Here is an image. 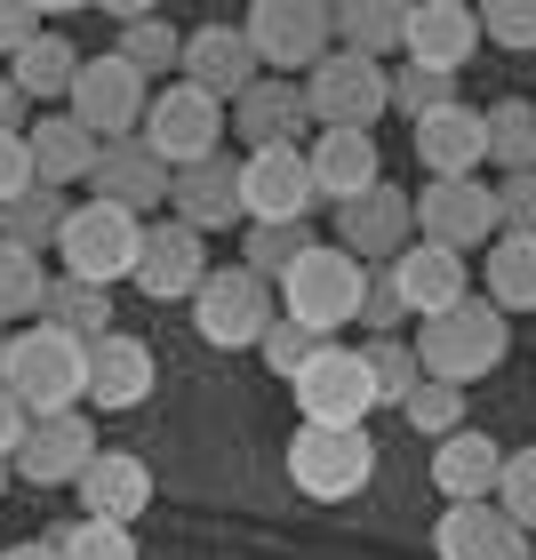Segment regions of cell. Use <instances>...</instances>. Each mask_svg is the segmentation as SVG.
Masks as SVG:
<instances>
[{
  "instance_id": "cell-21",
  "label": "cell",
  "mask_w": 536,
  "mask_h": 560,
  "mask_svg": "<svg viewBox=\"0 0 536 560\" xmlns=\"http://www.w3.org/2000/svg\"><path fill=\"white\" fill-rule=\"evenodd\" d=\"M185 81L209 89L217 105H241V96L257 89V48H248L241 24H200V33H185Z\"/></svg>"
},
{
  "instance_id": "cell-4",
  "label": "cell",
  "mask_w": 536,
  "mask_h": 560,
  "mask_svg": "<svg viewBox=\"0 0 536 560\" xmlns=\"http://www.w3.org/2000/svg\"><path fill=\"white\" fill-rule=\"evenodd\" d=\"M361 296H369V265L345 257V248H313V257L280 280V320L313 328V337L328 345L345 320H361Z\"/></svg>"
},
{
  "instance_id": "cell-37",
  "label": "cell",
  "mask_w": 536,
  "mask_h": 560,
  "mask_svg": "<svg viewBox=\"0 0 536 560\" xmlns=\"http://www.w3.org/2000/svg\"><path fill=\"white\" fill-rule=\"evenodd\" d=\"M489 161L504 176L536 168V96H504V105H489Z\"/></svg>"
},
{
  "instance_id": "cell-8",
  "label": "cell",
  "mask_w": 536,
  "mask_h": 560,
  "mask_svg": "<svg viewBox=\"0 0 536 560\" xmlns=\"http://www.w3.org/2000/svg\"><path fill=\"white\" fill-rule=\"evenodd\" d=\"M65 113L81 120L96 144H129V137H144V113H152L144 72L120 57V48H105V57H89V65H81V81H72Z\"/></svg>"
},
{
  "instance_id": "cell-23",
  "label": "cell",
  "mask_w": 536,
  "mask_h": 560,
  "mask_svg": "<svg viewBox=\"0 0 536 560\" xmlns=\"http://www.w3.org/2000/svg\"><path fill=\"white\" fill-rule=\"evenodd\" d=\"M313 185H321V200H337V209L369 200L376 185H385V152H376V137H361V129H321L313 137Z\"/></svg>"
},
{
  "instance_id": "cell-19",
  "label": "cell",
  "mask_w": 536,
  "mask_h": 560,
  "mask_svg": "<svg viewBox=\"0 0 536 560\" xmlns=\"http://www.w3.org/2000/svg\"><path fill=\"white\" fill-rule=\"evenodd\" d=\"M432 552L441 560H536L528 528L504 513V504H441V528H432Z\"/></svg>"
},
{
  "instance_id": "cell-35",
  "label": "cell",
  "mask_w": 536,
  "mask_h": 560,
  "mask_svg": "<svg viewBox=\"0 0 536 560\" xmlns=\"http://www.w3.org/2000/svg\"><path fill=\"white\" fill-rule=\"evenodd\" d=\"M48 328H65V337H81V345H96V337H113V296L105 289H89V280H57L48 289V313H40Z\"/></svg>"
},
{
  "instance_id": "cell-24",
  "label": "cell",
  "mask_w": 536,
  "mask_h": 560,
  "mask_svg": "<svg viewBox=\"0 0 536 560\" xmlns=\"http://www.w3.org/2000/svg\"><path fill=\"white\" fill-rule=\"evenodd\" d=\"M144 504H152V465L129 448H105L96 465L81 472V513L89 521H120V528H137L144 521Z\"/></svg>"
},
{
  "instance_id": "cell-42",
  "label": "cell",
  "mask_w": 536,
  "mask_h": 560,
  "mask_svg": "<svg viewBox=\"0 0 536 560\" xmlns=\"http://www.w3.org/2000/svg\"><path fill=\"white\" fill-rule=\"evenodd\" d=\"M400 417L417 424V432H432V448H441L448 432H465V393H456V385H432V376H424V385H417V400H408Z\"/></svg>"
},
{
  "instance_id": "cell-51",
  "label": "cell",
  "mask_w": 536,
  "mask_h": 560,
  "mask_svg": "<svg viewBox=\"0 0 536 560\" xmlns=\"http://www.w3.org/2000/svg\"><path fill=\"white\" fill-rule=\"evenodd\" d=\"M16 120H24V89L9 81V72H0V137H24Z\"/></svg>"
},
{
  "instance_id": "cell-26",
  "label": "cell",
  "mask_w": 536,
  "mask_h": 560,
  "mask_svg": "<svg viewBox=\"0 0 536 560\" xmlns=\"http://www.w3.org/2000/svg\"><path fill=\"white\" fill-rule=\"evenodd\" d=\"M393 280H400V296H408V313H417V320H441V313H456V304L473 296L465 257H456V248H432V241L408 248V257L393 265Z\"/></svg>"
},
{
  "instance_id": "cell-39",
  "label": "cell",
  "mask_w": 536,
  "mask_h": 560,
  "mask_svg": "<svg viewBox=\"0 0 536 560\" xmlns=\"http://www.w3.org/2000/svg\"><path fill=\"white\" fill-rule=\"evenodd\" d=\"M369 385H376V409H408V400H417V385H424L417 345L376 337V345H369Z\"/></svg>"
},
{
  "instance_id": "cell-7",
  "label": "cell",
  "mask_w": 536,
  "mask_h": 560,
  "mask_svg": "<svg viewBox=\"0 0 536 560\" xmlns=\"http://www.w3.org/2000/svg\"><path fill=\"white\" fill-rule=\"evenodd\" d=\"M304 105H313L321 129H361L376 137V120L393 113V72L376 57H352V48H328L313 65V81H304Z\"/></svg>"
},
{
  "instance_id": "cell-3",
  "label": "cell",
  "mask_w": 536,
  "mask_h": 560,
  "mask_svg": "<svg viewBox=\"0 0 536 560\" xmlns=\"http://www.w3.org/2000/svg\"><path fill=\"white\" fill-rule=\"evenodd\" d=\"M144 233L152 224L137 209H113V200H81L65 224V241H57V257H65V280H89V289H113V280H137L144 265Z\"/></svg>"
},
{
  "instance_id": "cell-1",
  "label": "cell",
  "mask_w": 536,
  "mask_h": 560,
  "mask_svg": "<svg viewBox=\"0 0 536 560\" xmlns=\"http://www.w3.org/2000/svg\"><path fill=\"white\" fill-rule=\"evenodd\" d=\"M0 385H9L33 417H65V409H81L89 400V345L81 337H65V328H16L9 337V361H0Z\"/></svg>"
},
{
  "instance_id": "cell-47",
  "label": "cell",
  "mask_w": 536,
  "mask_h": 560,
  "mask_svg": "<svg viewBox=\"0 0 536 560\" xmlns=\"http://www.w3.org/2000/svg\"><path fill=\"white\" fill-rule=\"evenodd\" d=\"M497 217H504V233L536 241V168H528V176H504V185H497Z\"/></svg>"
},
{
  "instance_id": "cell-18",
  "label": "cell",
  "mask_w": 536,
  "mask_h": 560,
  "mask_svg": "<svg viewBox=\"0 0 536 560\" xmlns=\"http://www.w3.org/2000/svg\"><path fill=\"white\" fill-rule=\"evenodd\" d=\"M168 209H176V224H193V233H233V224H248V200H241V161H233V152H209V161L176 168Z\"/></svg>"
},
{
  "instance_id": "cell-16",
  "label": "cell",
  "mask_w": 536,
  "mask_h": 560,
  "mask_svg": "<svg viewBox=\"0 0 536 560\" xmlns=\"http://www.w3.org/2000/svg\"><path fill=\"white\" fill-rule=\"evenodd\" d=\"M209 233H193V224H152L144 233V265H137V289L161 296V304H193L200 289H209Z\"/></svg>"
},
{
  "instance_id": "cell-5",
  "label": "cell",
  "mask_w": 536,
  "mask_h": 560,
  "mask_svg": "<svg viewBox=\"0 0 536 560\" xmlns=\"http://www.w3.org/2000/svg\"><path fill=\"white\" fill-rule=\"evenodd\" d=\"M193 328H200L217 352H248V345H265L272 328H280V289H272V280H257L248 265H217L209 289L193 296Z\"/></svg>"
},
{
  "instance_id": "cell-46",
  "label": "cell",
  "mask_w": 536,
  "mask_h": 560,
  "mask_svg": "<svg viewBox=\"0 0 536 560\" xmlns=\"http://www.w3.org/2000/svg\"><path fill=\"white\" fill-rule=\"evenodd\" d=\"M257 352H265V369H280V376H304V361L321 352V337H313V328H296V320H280Z\"/></svg>"
},
{
  "instance_id": "cell-22",
  "label": "cell",
  "mask_w": 536,
  "mask_h": 560,
  "mask_svg": "<svg viewBox=\"0 0 536 560\" xmlns=\"http://www.w3.org/2000/svg\"><path fill=\"white\" fill-rule=\"evenodd\" d=\"M176 192V168L152 152L144 137H129V144H105V161H96V176H89V200H113V209H161V200Z\"/></svg>"
},
{
  "instance_id": "cell-44",
  "label": "cell",
  "mask_w": 536,
  "mask_h": 560,
  "mask_svg": "<svg viewBox=\"0 0 536 560\" xmlns=\"http://www.w3.org/2000/svg\"><path fill=\"white\" fill-rule=\"evenodd\" d=\"M400 320H408V296H400L393 265H376V272H369V296H361V328H369V345H376V337H393Z\"/></svg>"
},
{
  "instance_id": "cell-41",
  "label": "cell",
  "mask_w": 536,
  "mask_h": 560,
  "mask_svg": "<svg viewBox=\"0 0 536 560\" xmlns=\"http://www.w3.org/2000/svg\"><path fill=\"white\" fill-rule=\"evenodd\" d=\"M448 105H456V81H448V72L393 65V113H408V120H432V113H448Z\"/></svg>"
},
{
  "instance_id": "cell-45",
  "label": "cell",
  "mask_w": 536,
  "mask_h": 560,
  "mask_svg": "<svg viewBox=\"0 0 536 560\" xmlns=\"http://www.w3.org/2000/svg\"><path fill=\"white\" fill-rule=\"evenodd\" d=\"M497 504L536 537V448H513V456H504V489H497Z\"/></svg>"
},
{
  "instance_id": "cell-10",
  "label": "cell",
  "mask_w": 536,
  "mask_h": 560,
  "mask_svg": "<svg viewBox=\"0 0 536 560\" xmlns=\"http://www.w3.org/2000/svg\"><path fill=\"white\" fill-rule=\"evenodd\" d=\"M224 113L209 89H193V81H168L161 96H152V113H144V144L161 152L168 168H193V161H209V152L224 144Z\"/></svg>"
},
{
  "instance_id": "cell-12",
  "label": "cell",
  "mask_w": 536,
  "mask_h": 560,
  "mask_svg": "<svg viewBox=\"0 0 536 560\" xmlns=\"http://www.w3.org/2000/svg\"><path fill=\"white\" fill-rule=\"evenodd\" d=\"M497 185H480V176H432V185L417 192V241L432 248H480V241H497Z\"/></svg>"
},
{
  "instance_id": "cell-30",
  "label": "cell",
  "mask_w": 536,
  "mask_h": 560,
  "mask_svg": "<svg viewBox=\"0 0 536 560\" xmlns=\"http://www.w3.org/2000/svg\"><path fill=\"white\" fill-rule=\"evenodd\" d=\"M337 48L385 65V48H408V0H345L337 9Z\"/></svg>"
},
{
  "instance_id": "cell-9",
  "label": "cell",
  "mask_w": 536,
  "mask_h": 560,
  "mask_svg": "<svg viewBox=\"0 0 536 560\" xmlns=\"http://www.w3.org/2000/svg\"><path fill=\"white\" fill-rule=\"evenodd\" d=\"M241 33L257 48V65H272V81H289V72H313L337 48V9H321V0H257Z\"/></svg>"
},
{
  "instance_id": "cell-13",
  "label": "cell",
  "mask_w": 536,
  "mask_h": 560,
  "mask_svg": "<svg viewBox=\"0 0 536 560\" xmlns=\"http://www.w3.org/2000/svg\"><path fill=\"white\" fill-rule=\"evenodd\" d=\"M241 200H248V224H304L313 217V152L304 144H280V152H241Z\"/></svg>"
},
{
  "instance_id": "cell-33",
  "label": "cell",
  "mask_w": 536,
  "mask_h": 560,
  "mask_svg": "<svg viewBox=\"0 0 536 560\" xmlns=\"http://www.w3.org/2000/svg\"><path fill=\"white\" fill-rule=\"evenodd\" d=\"M65 224H72V209H65V192L57 185H33L24 200H9V209H0V241H16V248H40L48 241H65Z\"/></svg>"
},
{
  "instance_id": "cell-2",
  "label": "cell",
  "mask_w": 536,
  "mask_h": 560,
  "mask_svg": "<svg viewBox=\"0 0 536 560\" xmlns=\"http://www.w3.org/2000/svg\"><path fill=\"white\" fill-rule=\"evenodd\" d=\"M504 345H513V320L497 313V304H456V313H441V320H424L417 328V361H424V376L432 385H480L489 369H504Z\"/></svg>"
},
{
  "instance_id": "cell-29",
  "label": "cell",
  "mask_w": 536,
  "mask_h": 560,
  "mask_svg": "<svg viewBox=\"0 0 536 560\" xmlns=\"http://www.w3.org/2000/svg\"><path fill=\"white\" fill-rule=\"evenodd\" d=\"M417 161H424L432 176H473L480 161H489V113L448 105V113L417 120Z\"/></svg>"
},
{
  "instance_id": "cell-43",
  "label": "cell",
  "mask_w": 536,
  "mask_h": 560,
  "mask_svg": "<svg viewBox=\"0 0 536 560\" xmlns=\"http://www.w3.org/2000/svg\"><path fill=\"white\" fill-rule=\"evenodd\" d=\"M480 40H497L504 57H528L536 48V0H489L480 9Z\"/></svg>"
},
{
  "instance_id": "cell-48",
  "label": "cell",
  "mask_w": 536,
  "mask_h": 560,
  "mask_svg": "<svg viewBox=\"0 0 536 560\" xmlns=\"http://www.w3.org/2000/svg\"><path fill=\"white\" fill-rule=\"evenodd\" d=\"M48 33V24H40V9H33V0H0V57H24V48H33Z\"/></svg>"
},
{
  "instance_id": "cell-6",
  "label": "cell",
  "mask_w": 536,
  "mask_h": 560,
  "mask_svg": "<svg viewBox=\"0 0 536 560\" xmlns=\"http://www.w3.org/2000/svg\"><path fill=\"white\" fill-rule=\"evenodd\" d=\"M369 472H376V441L361 424H304L289 441V480H296V497H313V504L361 497Z\"/></svg>"
},
{
  "instance_id": "cell-15",
  "label": "cell",
  "mask_w": 536,
  "mask_h": 560,
  "mask_svg": "<svg viewBox=\"0 0 536 560\" xmlns=\"http://www.w3.org/2000/svg\"><path fill=\"white\" fill-rule=\"evenodd\" d=\"M96 456H105L96 424L81 409H65V417H33V441L16 448V472L33 480V489H81V472Z\"/></svg>"
},
{
  "instance_id": "cell-49",
  "label": "cell",
  "mask_w": 536,
  "mask_h": 560,
  "mask_svg": "<svg viewBox=\"0 0 536 560\" xmlns=\"http://www.w3.org/2000/svg\"><path fill=\"white\" fill-rule=\"evenodd\" d=\"M40 185V168H33V144L24 137H0V209H9V200H24Z\"/></svg>"
},
{
  "instance_id": "cell-34",
  "label": "cell",
  "mask_w": 536,
  "mask_h": 560,
  "mask_svg": "<svg viewBox=\"0 0 536 560\" xmlns=\"http://www.w3.org/2000/svg\"><path fill=\"white\" fill-rule=\"evenodd\" d=\"M48 289H57V280L40 272L33 248L0 241V328H9V320H40L48 313Z\"/></svg>"
},
{
  "instance_id": "cell-11",
  "label": "cell",
  "mask_w": 536,
  "mask_h": 560,
  "mask_svg": "<svg viewBox=\"0 0 536 560\" xmlns=\"http://www.w3.org/2000/svg\"><path fill=\"white\" fill-rule=\"evenodd\" d=\"M304 424H369L376 409V385H369V352H345V345H321L304 376H289Z\"/></svg>"
},
{
  "instance_id": "cell-38",
  "label": "cell",
  "mask_w": 536,
  "mask_h": 560,
  "mask_svg": "<svg viewBox=\"0 0 536 560\" xmlns=\"http://www.w3.org/2000/svg\"><path fill=\"white\" fill-rule=\"evenodd\" d=\"M304 257H313V233H304V224H248V248H241V265L257 272V280H289Z\"/></svg>"
},
{
  "instance_id": "cell-40",
  "label": "cell",
  "mask_w": 536,
  "mask_h": 560,
  "mask_svg": "<svg viewBox=\"0 0 536 560\" xmlns=\"http://www.w3.org/2000/svg\"><path fill=\"white\" fill-rule=\"evenodd\" d=\"M48 545H57L65 560H137V528H120V521H72V528H57V537H48Z\"/></svg>"
},
{
  "instance_id": "cell-28",
  "label": "cell",
  "mask_w": 536,
  "mask_h": 560,
  "mask_svg": "<svg viewBox=\"0 0 536 560\" xmlns=\"http://www.w3.org/2000/svg\"><path fill=\"white\" fill-rule=\"evenodd\" d=\"M24 144H33V168H40V185H89L96 161H105V144H96L72 113H40L33 129H24Z\"/></svg>"
},
{
  "instance_id": "cell-36",
  "label": "cell",
  "mask_w": 536,
  "mask_h": 560,
  "mask_svg": "<svg viewBox=\"0 0 536 560\" xmlns=\"http://www.w3.org/2000/svg\"><path fill=\"white\" fill-rule=\"evenodd\" d=\"M120 57H129L137 72H185V33H176L168 16H152V9H120Z\"/></svg>"
},
{
  "instance_id": "cell-20",
  "label": "cell",
  "mask_w": 536,
  "mask_h": 560,
  "mask_svg": "<svg viewBox=\"0 0 536 560\" xmlns=\"http://www.w3.org/2000/svg\"><path fill=\"white\" fill-rule=\"evenodd\" d=\"M152 385H161V361H152V345H144V337L113 328V337H96V345H89V400H96L105 417L144 409Z\"/></svg>"
},
{
  "instance_id": "cell-31",
  "label": "cell",
  "mask_w": 536,
  "mask_h": 560,
  "mask_svg": "<svg viewBox=\"0 0 536 560\" xmlns=\"http://www.w3.org/2000/svg\"><path fill=\"white\" fill-rule=\"evenodd\" d=\"M81 65H89V57H72V40L40 33V40H33V48H24V57L9 65V81L24 89V105H33V96H40V105H57V96H72V81H81Z\"/></svg>"
},
{
  "instance_id": "cell-32",
  "label": "cell",
  "mask_w": 536,
  "mask_h": 560,
  "mask_svg": "<svg viewBox=\"0 0 536 560\" xmlns=\"http://www.w3.org/2000/svg\"><path fill=\"white\" fill-rule=\"evenodd\" d=\"M489 304H497L504 320H513V313H536V241L504 233V241L489 248Z\"/></svg>"
},
{
  "instance_id": "cell-52",
  "label": "cell",
  "mask_w": 536,
  "mask_h": 560,
  "mask_svg": "<svg viewBox=\"0 0 536 560\" xmlns=\"http://www.w3.org/2000/svg\"><path fill=\"white\" fill-rule=\"evenodd\" d=\"M0 560H65L48 537H24V545H0Z\"/></svg>"
},
{
  "instance_id": "cell-54",
  "label": "cell",
  "mask_w": 536,
  "mask_h": 560,
  "mask_svg": "<svg viewBox=\"0 0 536 560\" xmlns=\"http://www.w3.org/2000/svg\"><path fill=\"white\" fill-rule=\"evenodd\" d=\"M0 361H9V328H0Z\"/></svg>"
},
{
  "instance_id": "cell-53",
  "label": "cell",
  "mask_w": 536,
  "mask_h": 560,
  "mask_svg": "<svg viewBox=\"0 0 536 560\" xmlns=\"http://www.w3.org/2000/svg\"><path fill=\"white\" fill-rule=\"evenodd\" d=\"M9 480H16V465H0V497H9Z\"/></svg>"
},
{
  "instance_id": "cell-17",
  "label": "cell",
  "mask_w": 536,
  "mask_h": 560,
  "mask_svg": "<svg viewBox=\"0 0 536 560\" xmlns=\"http://www.w3.org/2000/svg\"><path fill=\"white\" fill-rule=\"evenodd\" d=\"M480 48V9H465V0H408V48L400 65H424V72H465Z\"/></svg>"
},
{
  "instance_id": "cell-25",
  "label": "cell",
  "mask_w": 536,
  "mask_h": 560,
  "mask_svg": "<svg viewBox=\"0 0 536 560\" xmlns=\"http://www.w3.org/2000/svg\"><path fill=\"white\" fill-rule=\"evenodd\" d=\"M432 489L448 504H489L504 489V448L489 432H448V441L432 448Z\"/></svg>"
},
{
  "instance_id": "cell-27",
  "label": "cell",
  "mask_w": 536,
  "mask_h": 560,
  "mask_svg": "<svg viewBox=\"0 0 536 560\" xmlns=\"http://www.w3.org/2000/svg\"><path fill=\"white\" fill-rule=\"evenodd\" d=\"M233 129H241L248 152H280V144H296L304 129H313V105H304L296 81H257L233 105Z\"/></svg>"
},
{
  "instance_id": "cell-50",
  "label": "cell",
  "mask_w": 536,
  "mask_h": 560,
  "mask_svg": "<svg viewBox=\"0 0 536 560\" xmlns=\"http://www.w3.org/2000/svg\"><path fill=\"white\" fill-rule=\"evenodd\" d=\"M33 441V409H24V400L0 385V465H16V448Z\"/></svg>"
},
{
  "instance_id": "cell-14",
  "label": "cell",
  "mask_w": 536,
  "mask_h": 560,
  "mask_svg": "<svg viewBox=\"0 0 536 560\" xmlns=\"http://www.w3.org/2000/svg\"><path fill=\"white\" fill-rule=\"evenodd\" d=\"M337 248L361 257V265H400L408 248H417V200L400 185H376L369 200L337 209Z\"/></svg>"
}]
</instances>
